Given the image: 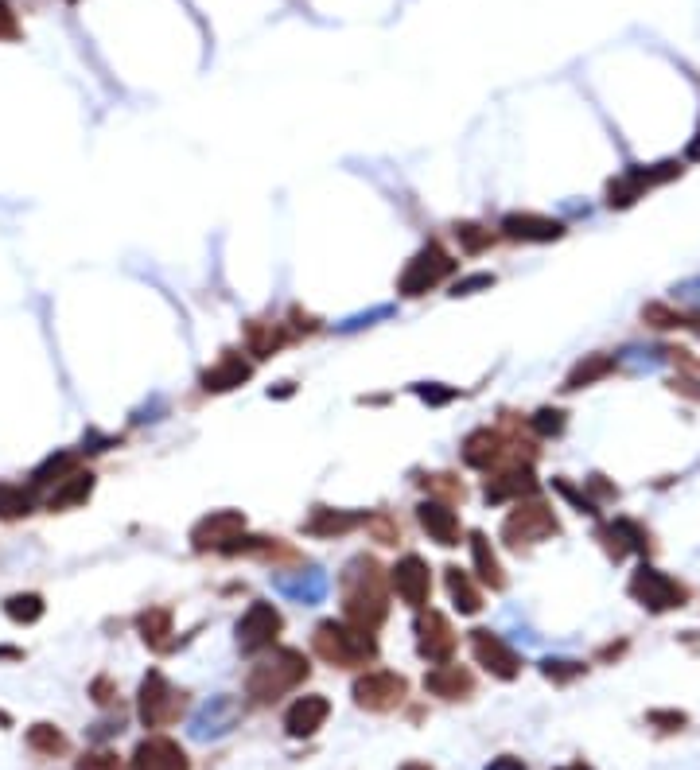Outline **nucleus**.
Here are the masks:
<instances>
[{
	"label": "nucleus",
	"instance_id": "28",
	"mask_svg": "<svg viewBox=\"0 0 700 770\" xmlns=\"http://www.w3.org/2000/svg\"><path fill=\"white\" fill-rule=\"evenodd\" d=\"M140 627V638L152 646V650H168L172 646V611L168 607H148L144 615L137 619Z\"/></svg>",
	"mask_w": 700,
	"mask_h": 770
},
{
	"label": "nucleus",
	"instance_id": "27",
	"mask_svg": "<svg viewBox=\"0 0 700 770\" xmlns=\"http://www.w3.org/2000/svg\"><path fill=\"white\" fill-rule=\"evenodd\" d=\"M245 343H249V350H253L257 358H269V354H277V350L288 343V331H284V323L253 319V323L245 327Z\"/></svg>",
	"mask_w": 700,
	"mask_h": 770
},
{
	"label": "nucleus",
	"instance_id": "46",
	"mask_svg": "<svg viewBox=\"0 0 700 770\" xmlns=\"http://www.w3.org/2000/svg\"><path fill=\"white\" fill-rule=\"evenodd\" d=\"M94 697L102 700V704H109V700H113V697H109V681H105V677H98V681H94Z\"/></svg>",
	"mask_w": 700,
	"mask_h": 770
},
{
	"label": "nucleus",
	"instance_id": "30",
	"mask_svg": "<svg viewBox=\"0 0 700 770\" xmlns=\"http://www.w3.org/2000/svg\"><path fill=\"white\" fill-rule=\"evenodd\" d=\"M78 471V459H74V452H59V455H47L39 467L32 471V490H43V487H59L67 475H74Z\"/></svg>",
	"mask_w": 700,
	"mask_h": 770
},
{
	"label": "nucleus",
	"instance_id": "37",
	"mask_svg": "<svg viewBox=\"0 0 700 770\" xmlns=\"http://www.w3.org/2000/svg\"><path fill=\"white\" fill-rule=\"evenodd\" d=\"M541 673H545L549 681H560V685H568V681H576V677L584 673V665H580V662H564V658H549V662H541Z\"/></svg>",
	"mask_w": 700,
	"mask_h": 770
},
{
	"label": "nucleus",
	"instance_id": "38",
	"mask_svg": "<svg viewBox=\"0 0 700 770\" xmlns=\"http://www.w3.org/2000/svg\"><path fill=\"white\" fill-rule=\"evenodd\" d=\"M74 770H121V759H117L113 751H90V755L78 759Z\"/></svg>",
	"mask_w": 700,
	"mask_h": 770
},
{
	"label": "nucleus",
	"instance_id": "31",
	"mask_svg": "<svg viewBox=\"0 0 700 770\" xmlns=\"http://www.w3.org/2000/svg\"><path fill=\"white\" fill-rule=\"evenodd\" d=\"M448 592H452L455 607L463 611V615H475L479 607H483V592L471 584V576L467 572H459V568H448Z\"/></svg>",
	"mask_w": 700,
	"mask_h": 770
},
{
	"label": "nucleus",
	"instance_id": "1",
	"mask_svg": "<svg viewBox=\"0 0 700 770\" xmlns=\"http://www.w3.org/2000/svg\"><path fill=\"white\" fill-rule=\"evenodd\" d=\"M389 615L382 568L374 557H354L343 572V619L354 627L378 630Z\"/></svg>",
	"mask_w": 700,
	"mask_h": 770
},
{
	"label": "nucleus",
	"instance_id": "48",
	"mask_svg": "<svg viewBox=\"0 0 700 770\" xmlns=\"http://www.w3.org/2000/svg\"><path fill=\"white\" fill-rule=\"evenodd\" d=\"M560 770H592L588 763H568V767H560Z\"/></svg>",
	"mask_w": 700,
	"mask_h": 770
},
{
	"label": "nucleus",
	"instance_id": "41",
	"mask_svg": "<svg viewBox=\"0 0 700 770\" xmlns=\"http://www.w3.org/2000/svg\"><path fill=\"white\" fill-rule=\"evenodd\" d=\"M20 35V24H16V12L8 0H0V39H16Z\"/></svg>",
	"mask_w": 700,
	"mask_h": 770
},
{
	"label": "nucleus",
	"instance_id": "21",
	"mask_svg": "<svg viewBox=\"0 0 700 770\" xmlns=\"http://www.w3.org/2000/svg\"><path fill=\"white\" fill-rule=\"evenodd\" d=\"M603 545L615 560H623L627 553H646L650 549V533L634 518H615V522L603 529Z\"/></svg>",
	"mask_w": 700,
	"mask_h": 770
},
{
	"label": "nucleus",
	"instance_id": "40",
	"mask_svg": "<svg viewBox=\"0 0 700 770\" xmlns=\"http://www.w3.org/2000/svg\"><path fill=\"white\" fill-rule=\"evenodd\" d=\"M366 525L378 533V541H382V545H397V541H401V529L389 522V518H366Z\"/></svg>",
	"mask_w": 700,
	"mask_h": 770
},
{
	"label": "nucleus",
	"instance_id": "33",
	"mask_svg": "<svg viewBox=\"0 0 700 770\" xmlns=\"http://www.w3.org/2000/svg\"><path fill=\"white\" fill-rule=\"evenodd\" d=\"M4 615L12 619V623H39L43 619V599L35 592H20V595H8L4 599Z\"/></svg>",
	"mask_w": 700,
	"mask_h": 770
},
{
	"label": "nucleus",
	"instance_id": "23",
	"mask_svg": "<svg viewBox=\"0 0 700 770\" xmlns=\"http://www.w3.org/2000/svg\"><path fill=\"white\" fill-rule=\"evenodd\" d=\"M424 689H428L432 697H440V700H463V697H471L475 681H471V673H467V669L444 662V665H436V669H428Z\"/></svg>",
	"mask_w": 700,
	"mask_h": 770
},
{
	"label": "nucleus",
	"instance_id": "39",
	"mask_svg": "<svg viewBox=\"0 0 700 770\" xmlns=\"http://www.w3.org/2000/svg\"><path fill=\"white\" fill-rule=\"evenodd\" d=\"M533 428H537L541 436H560V432H564V413H560V409H541V413L533 417Z\"/></svg>",
	"mask_w": 700,
	"mask_h": 770
},
{
	"label": "nucleus",
	"instance_id": "44",
	"mask_svg": "<svg viewBox=\"0 0 700 770\" xmlns=\"http://www.w3.org/2000/svg\"><path fill=\"white\" fill-rule=\"evenodd\" d=\"M424 401H432V405H444V401H452L455 389H436V385H420L417 389Z\"/></svg>",
	"mask_w": 700,
	"mask_h": 770
},
{
	"label": "nucleus",
	"instance_id": "17",
	"mask_svg": "<svg viewBox=\"0 0 700 770\" xmlns=\"http://www.w3.org/2000/svg\"><path fill=\"white\" fill-rule=\"evenodd\" d=\"M133 770H191L187 751L168 735H148L133 751Z\"/></svg>",
	"mask_w": 700,
	"mask_h": 770
},
{
	"label": "nucleus",
	"instance_id": "42",
	"mask_svg": "<svg viewBox=\"0 0 700 770\" xmlns=\"http://www.w3.org/2000/svg\"><path fill=\"white\" fill-rule=\"evenodd\" d=\"M490 284H494V277H490V273H479V277H463V280H455L452 296H471L475 288H490Z\"/></svg>",
	"mask_w": 700,
	"mask_h": 770
},
{
	"label": "nucleus",
	"instance_id": "36",
	"mask_svg": "<svg viewBox=\"0 0 700 770\" xmlns=\"http://www.w3.org/2000/svg\"><path fill=\"white\" fill-rule=\"evenodd\" d=\"M455 238H459V245L467 253H483L494 242V234H490L487 226H479V222H455Z\"/></svg>",
	"mask_w": 700,
	"mask_h": 770
},
{
	"label": "nucleus",
	"instance_id": "4",
	"mask_svg": "<svg viewBox=\"0 0 700 770\" xmlns=\"http://www.w3.org/2000/svg\"><path fill=\"white\" fill-rule=\"evenodd\" d=\"M557 529H560L557 514H553L549 502H541V498H522V502H514V510H510L506 522H502V541L514 545V549H522V545L549 541Z\"/></svg>",
	"mask_w": 700,
	"mask_h": 770
},
{
	"label": "nucleus",
	"instance_id": "5",
	"mask_svg": "<svg viewBox=\"0 0 700 770\" xmlns=\"http://www.w3.org/2000/svg\"><path fill=\"white\" fill-rule=\"evenodd\" d=\"M627 592H630V599H638V603H642L646 611H654V615L677 611V607L689 603V588H685L681 580H673L669 572L654 568V564H638V568H634Z\"/></svg>",
	"mask_w": 700,
	"mask_h": 770
},
{
	"label": "nucleus",
	"instance_id": "34",
	"mask_svg": "<svg viewBox=\"0 0 700 770\" xmlns=\"http://www.w3.org/2000/svg\"><path fill=\"white\" fill-rule=\"evenodd\" d=\"M32 514V487H16V483H0V518H24Z\"/></svg>",
	"mask_w": 700,
	"mask_h": 770
},
{
	"label": "nucleus",
	"instance_id": "43",
	"mask_svg": "<svg viewBox=\"0 0 700 770\" xmlns=\"http://www.w3.org/2000/svg\"><path fill=\"white\" fill-rule=\"evenodd\" d=\"M650 724H665V732L685 728V712H650Z\"/></svg>",
	"mask_w": 700,
	"mask_h": 770
},
{
	"label": "nucleus",
	"instance_id": "15",
	"mask_svg": "<svg viewBox=\"0 0 700 770\" xmlns=\"http://www.w3.org/2000/svg\"><path fill=\"white\" fill-rule=\"evenodd\" d=\"M533 490H537L533 467L514 459L487 479V502H522V498H533Z\"/></svg>",
	"mask_w": 700,
	"mask_h": 770
},
{
	"label": "nucleus",
	"instance_id": "2",
	"mask_svg": "<svg viewBox=\"0 0 700 770\" xmlns=\"http://www.w3.org/2000/svg\"><path fill=\"white\" fill-rule=\"evenodd\" d=\"M312 646L323 662L339 665V669H362V665H370L378 658V638H374V630L354 627L347 619H327V623H319L312 634Z\"/></svg>",
	"mask_w": 700,
	"mask_h": 770
},
{
	"label": "nucleus",
	"instance_id": "50",
	"mask_svg": "<svg viewBox=\"0 0 700 770\" xmlns=\"http://www.w3.org/2000/svg\"><path fill=\"white\" fill-rule=\"evenodd\" d=\"M70 4H74V0H70Z\"/></svg>",
	"mask_w": 700,
	"mask_h": 770
},
{
	"label": "nucleus",
	"instance_id": "29",
	"mask_svg": "<svg viewBox=\"0 0 700 770\" xmlns=\"http://www.w3.org/2000/svg\"><path fill=\"white\" fill-rule=\"evenodd\" d=\"M471 560H475V576L490 584V588H502L506 584V576H502V564L494 557V549H490L487 533H471Z\"/></svg>",
	"mask_w": 700,
	"mask_h": 770
},
{
	"label": "nucleus",
	"instance_id": "19",
	"mask_svg": "<svg viewBox=\"0 0 700 770\" xmlns=\"http://www.w3.org/2000/svg\"><path fill=\"white\" fill-rule=\"evenodd\" d=\"M502 234L510 242H557L564 238V226L557 218H545V214H506L502 218Z\"/></svg>",
	"mask_w": 700,
	"mask_h": 770
},
{
	"label": "nucleus",
	"instance_id": "24",
	"mask_svg": "<svg viewBox=\"0 0 700 770\" xmlns=\"http://www.w3.org/2000/svg\"><path fill=\"white\" fill-rule=\"evenodd\" d=\"M249 374H253V366L245 362L242 354L230 350V354H222L207 374H203V389H207V393H230V389H238L242 382H249Z\"/></svg>",
	"mask_w": 700,
	"mask_h": 770
},
{
	"label": "nucleus",
	"instance_id": "45",
	"mask_svg": "<svg viewBox=\"0 0 700 770\" xmlns=\"http://www.w3.org/2000/svg\"><path fill=\"white\" fill-rule=\"evenodd\" d=\"M487 770H525L522 759H514V755H502V759H490Z\"/></svg>",
	"mask_w": 700,
	"mask_h": 770
},
{
	"label": "nucleus",
	"instance_id": "10",
	"mask_svg": "<svg viewBox=\"0 0 700 770\" xmlns=\"http://www.w3.org/2000/svg\"><path fill=\"white\" fill-rule=\"evenodd\" d=\"M681 175V164L677 160H665V164H654V168H630L627 175H619L611 187H607V203L611 207H630L634 199H642L650 187H662L669 179Z\"/></svg>",
	"mask_w": 700,
	"mask_h": 770
},
{
	"label": "nucleus",
	"instance_id": "25",
	"mask_svg": "<svg viewBox=\"0 0 700 770\" xmlns=\"http://www.w3.org/2000/svg\"><path fill=\"white\" fill-rule=\"evenodd\" d=\"M94 494V475L90 471H74L67 475L59 487L47 494V510L55 514V510H70V506H82L86 498Z\"/></svg>",
	"mask_w": 700,
	"mask_h": 770
},
{
	"label": "nucleus",
	"instance_id": "35",
	"mask_svg": "<svg viewBox=\"0 0 700 770\" xmlns=\"http://www.w3.org/2000/svg\"><path fill=\"white\" fill-rule=\"evenodd\" d=\"M28 747L39 755H63L67 751V735L59 732L55 724H32L28 728Z\"/></svg>",
	"mask_w": 700,
	"mask_h": 770
},
{
	"label": "nucleus",
	"instance_id": "32",
	"mask_svg": "<svg viewBox=\"0 0 700 770\" xmlns=\"http://www.w3.org/2000/svg\"><path fill=\"white\" fill-rule=\"evenodd\" d=\"M611 370H615V358H607V354H592L588 362H580V366L568 374L564 389H584V385H592V382H599V378H607Z\"/></svg>",
	"mask_w": 700,
	"mask_h": 770
},
{
	"label": "nucleus",
	"instance_id": "18",
	"mask_svg": "<svg viewBox=\"0 0 700 770\" xmlns=\"http://www.w3.org/2000/svg\"><path fill=\"white\" fill-rule=\"evenodd\" d=\"M327 716H331V700L319 697V693H308L284 712V732L292 739H308L327 724Z\"/></svg>",
	"mask_w": 700,
	"mask_h": 770
},
{
	"label": "nucleus",
	"instance_id": "47",
	"mask_svg": "<svg viewBox=\"0 0 700 770\" xmlns=\"http://www.w3.org/2000/svg\"><path fill=\"white\" fill-rule=\"evenodd\" d=\"M689 160H700V129H697V140L689 144Z\"/></svg>",
	"mask_w": 700,
	"mask_h": 770
},
{
	"label": "nucleus",
	"instance_id": "12",
	"mask_svg": "<svg viewBox=\"0 0 700 770\" xmlns=\"http://www.w3.org/2000/svg\"><path fill=\"white\" fill-rule=\"evenodd\" d=\"M413 630H417L420 658L444 665L455 654V630H452V623L440 615V611H432V607L417 611V627H413Z\"/></svg>",
	"mask_w": 700,
	"mask_h": 770
},
{
	"label": "nucleus",
	"instance_id": "13",
	"mask_svg": "<svg viewBox=\"0 0 700 770\" xmlns=\"http://www.w3.org/2000/svg\"><path fill=\"white\" fill-rule=\"evenodd\" d=\"M245 533V518L238 514V510H214V514H207L203 522L191 529V545L199 549V553H207V549H214V553H222L234 537H242Z\"/></svg>",
	"mask_w": 700,
	"mask_h": 770
},
{
	"label": "nucleus",
	"instance_id": "22",
	"mask_svg": "<svg viewBox=\"0 0 700 770\" xmlns=\"http://www.w3.org/2000/svg\"><path fill=\"white\" fill-rule=\"evenodd\" d=\"M238 724V704L230 697H214L210 704H203V712L191 720V735L195 739H214V735H226Z\"/></svg>",
	"mask_w": 700,
	"mask_h": 770
},
{
	"label": "nucleus",
	"instance_id": "11",
	"mask_svg": "<svg viewBox=\"0 0 700 770\" xmlns=\"http://www.w3.org/2000/svg\"><path fill=\"white\" fill-rule=\"evenodd\" d=\"M389 584H393V592L401 595V603H409L413 611H424V607H428L432 576H428V564H424L417 553L401 557L389 568Z\"/></svg>",
	"mask_w": 700,
	"mask_h": 770
},
{
	"label": "nucleus",
	"instance_id": "49",
	"mask_svg": "<svg viewBox=\"0 0 700 770\" xmlns=\"http://www.w3.org/2000/svg\"><path fill=\"white\" fill-rule=\"evenodd\" d=\"M409 770H424V767H409Z\"/></svg>",
	"mask_w": 700,
	"mask_h": 770
},
{
	"label": "nucleus",
	"instance_id": "20",
	"mask_svg": "<svg viewBox=\"0 0 700 770\" xmlns=\"http://www.w3.org/2000/svg\"><path fill=\"white\" fill-rule=\"evenodd\" d=\"M417 518L436 545H459V518H455V510L448 502H436V498L420 502Z\"/></svg>",
	"mask_w": 700,
	"mask_h": 770
},
{
	"label": "nucleus",
	"instance_id": "14",
	"mask_svg": "<svg viewBox=\"0 0 700 770\" xmlns=\"http://www.w3.org/2000/svg\"><path fill=\"white\" fill-rule=\"evenodd\" d=\"M471 650H475V662L483 665L487 673L494 677H502V681H514L518 677V654L498 638V634H490V630H471Z\"/></svg>",
	"mask_w": 700,
	"mask_h": 770
},
{
	"label": "nucleus",
	"instance_id": "3",
	"mask_svg": "<svg viewBox=\"0 0 700 770\" xmlns=\"http://www.w3.org/2000/svg\"><path fill=\"white\" fill-rule=\"evenodd\" d=\"M304 677H308V658L300 650H292V646L265 650V658H257L245 677V693L257 704H273L277 697L292 693Z\"/></svg>",
	"mask_w": 700,
	"mask_h": 770
},
{
	"label": "nucleus",
	"instance_id": "6",
	"mask_svg": "<svg viewBox=\"0 0 700 770\" xmlns=\"http://www.w3.org/2000/svg\"><path fill=\"white\" fill-rule=\"evenodd\" d=\"M183 704L187 697L175 689L172 681L160 673V669H148V677L140 681V697H137V712L144 728H168L183 716Z\"/></svg>",
	"mask_w": 700,
	"mask_h": 770
},
{
	"label": "nucleus",
	"instance_id": "8",
	"mask_svg": "<svg viewBox=\"0 0 700 770\" xmlns=\"http://www.w3.org/2000/svg\"><path fill=\"white\" fill-rule=\"evenodd\" d=\"M405 697H409V681L389 669H370L354 681V704L366 712H393Z\"/></svg>",
	"mask_w": 700,
	"mask_h": 770
},
{
	"label": "nucleus",
	"instance_id": "26",
	"mask_svg": "<svg viewBox=\"0 0 700 770\" xmlns=\"http://www.w3.org/2000/svg\"><path fill=\"white\" fill-rule=\"evenodd\" d=\"M358 522H366V518L347 514V510H327V506H315L312 518L304 522V533H312V537H343V533H350Z\"/></svg>",
	"mask_w": 700,
	"mask_h": 770
},
{
	"label": "nucleus",
	"instance_id": "16",
	"mask_svg": "<svg viewBox=\"0 0 700 770\" xmlns=\"http://www.w3.org/2000/svg\"><path fill=\"white\" fill-rule=\"evenodd\" d=\"M510 448H514V444H510L502 432H494V428H475V432L463 440V463L475 467V471H498L502 459L510 455Z\"/></svg>",
	"mask_w": 700,
	"mask_h": 770
},
{
	"label": "nucleus",
	"instance_id": "9",
	"mask_svg": "<svg viewBox=\"0 0 700 770\" xmlns=\"http://www.w3.org/2000/svg\"><path fill=\"white\" fill-rule=\"evenodd\" d=\"M280 630H284L280 611L273 603L257 599V603H249V611L238 619V650L242 654H265V650H273Z\"/></svg>",
	"mask_w": 700,
	"mask_h": 770
},
{
	"label": "nucleus",
	"instance_id": "7",
	"mask_svg": "<svg viewBox=\"0 0 700 770\" xmlns=\"http://www.w3.org/2000/svg\"><path fill=\"white\" fill-rule=\"evenodd\" d=\"M452 273H455L452 253H448L444 245L428 242L417 257L405 265V273L397 280V292H401V296H424V292H432L440 280H448Z\"/></svg>",
	"mask_w": 700,
	"mask_h": 770
}]
</instances>
